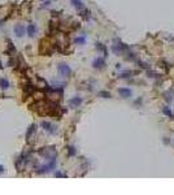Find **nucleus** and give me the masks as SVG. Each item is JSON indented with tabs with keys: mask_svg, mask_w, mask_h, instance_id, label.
<instances>
[{
	"mask_svg": "<svg viewBox=\"0 0 174 195\" xmlns=\"http://www.w3.org/2000/svg\"><path fill=\"white\" fill-rule=\"evenodd\" d=\"M39 154L46 159H55L56 155H57L53 147H44V148H42L40 151H39Z\"/></svg>",
	"mask_w": 174,
	"mask_h": 195,
	"instance_id": "1",
	"label": "nucleus"
},
{
	"mask_svg": "<svg viewBox=\"0 0 174 195\" xmlns=\"http://www.w3.org/2000/svg\"><path fill=\"white\" fill-rule=\"evenodd\" d=\"M57 69H59V73L61 74V76H64V77H68V76H70V73H71L70 68H69L66 64H60Z\"/></svg>",
	"mask_w": 174,
	"mask_h": 195,
	"instance_id": "2",
	"label": "nucleus"
},
{
	"mask_svg": "<svg viewBox=\"0 0 174 195\" xmlns=\"http://www.w3.org/2000/svg\"><path fill=\"white\" fill-rule=\"evenodd\" d=\"M42 128L44 129V130H47L48 133H56V128L53 126L51 122H47V121H43L42 122Z\"/></svg>",
	"mask_w": 174,
	"mask_h": 195,
	"instance_id": "3",
	"label": "nucleus"
},
{
	"mask_svg": "<svg viewBox=\"0 0 174 195\" xmlns=\"http://www.w3.org/2000/svg\"><path fill=\"white\" fill-rule=\"evenodd\" d=\"M92 65H94V68H96V69H101V68H104V65H105V60L101 59V57H98V59L94 60Z\"/></svg>",
	"mask_w": 174,
	"mask_h": 195,
	"instance_id": "4",
	"label": "nucleus"
},
{
	"mask_svg": "<svg viewBox=\"0 0 174 195\" xmlns=\"http://www.w3.org/2000/svg\"><path fill=\"white\" fill-rule=\"evenodd\" d=\"M81 103H82V98L76 96V98L70 99V101H69V106H70L71 108H76V107H79Z\"/></svg>",
	"mask_w": 174,
	"mask_h": 195,
	"instance_id": "5",
	"label": "nucleus"
},
{
	"mask_svg": "<svg viewBox=\"0 0 174 195\" xmlns=\"http://www.w3.org/2000/svg\"><path fill=\"white\" fill-rule=\"evenodd\" d=\"M14 34H16L17 37H23V34H25V26L16 25V28H14Z\"/></svg>",
	"mask_w": 174,
	"mask_h": 195,
	"instance_id": "6",
	"label": "nucleus"
},
{
	"mask_svg": "<svg viewBox=\"0 0 174 195\" xmlns=\"http://www.w3.org/2000/svg\"><path fill=\"white\" fill-rule=\"evenodd\" d=\"M118 94L121 95L122 98H130L131 96V90L129 89H118Z\"/></svg>",
	"mask_w": 174,
	"mask_h": 195,
	"instance_id": "7",
	"label": "nucleus"
},
{
	"mask_svg": "<svg viewBox=\"0 0 174 195\" xmlns=\"http://www.w3.org/2000/svg\"><path fill=\"white\" fill-rule=\"evenodd\" d=\"M28 34H29V37H34L37 34V26L34 23H30L28 26Z\"/></svg>",
	"mask_w": 174,
	"mask_h": 195,
	"instance_id": "8",
	"label": "nucleus"
},
{
	"mask_svg": "<svg viewBox=\"0 0 174 195\" xmlns=\"http://www.w3.org/2000/svg\"><path fill=\"white\" fill-rule=\"evenodd\" d=\"M9 86H11L9 81H8L7 78H0V87H1L3 90H7Z\"/></svg>",
	"mask_w": 174,
	"mask_h": 195,
	"instance_id": "9",
	"label": "nucleus"
},
{
	"mask_svg": "<svg viewBox=\"0 0 174 195\" xmlns=\"http://www.w3.org/2000/svg\"><path fill=\"white\" fill-rule=\"evenodd\" d=\"M71 4H73L74 7H77L78 9H81V8L83 7L82 3H81V0H71Z\"/></svg>",
	"mask_w": 174,
	"mask_h": 195,
	"instance_id": "10",
	"label": "nucleus"
},
{
	"mask_svg": "<svg viewBox=\"0 0 174 195\" xmlns=\"http://www.w3.org/2000/svg\"><path fill=\"white\" fill-rule=\"evenodd\" d=\"M74 42H76L77 44H83L86 42V38L85 37H78V38L74 39Z\"/></svg>",
	"mask_w": 174,
	"mask_h": 195,
	"instance_id": "11",
	"label": "nucleus"
},
{
	"mask_svg": "<svg viewBox=\"0 0 174 195\" xmlns=\"http://www.w3.org/2000/svg\"><path fill=\"white\" fill-rule=\"evenodd\" d=\"M164 113L166 116H169V117H173V112H172V111H169V108H166V107L164 108Z\"/></svg>",
	"mask_w": 174,
	"mask_h": 195,
	"instance_id": "12",
	"label": "nucleus"
},
{
	"mask_svg": "<svg viewBox=\"0 0 174 195\" xmlns=\"http://www.w3.org/2000/svg\"><path fill=\"white\" fill-rule=\"evenodd\" d=\"M99 95H100V96H103V98H110V94H109V92L101 91V92H99Z\"/></svg>",
	"mask_w": 174,
	"mask_h": 195,
	"instance_id": "13",
	"label": "nucleus"
},
{
	"mask_svg": "<svg viewBox=\"0 0 174 195\" xmlns=\"http://www.w3.org/2000/svg\"><path fill=\"white\" fill-rule=\"evenodd\" d=\"M96 48H98V50H100V51H104V52H105V47H103V44H101V43H96Z\"/></svg>",
	"mask_w": 174,
	"mask_h": 195,
	"instance_id": "14",
	"label": "nucleus"
},
{
	"mask_svg": "<svg viewBox=\"0 0 174 195\" xmlns=\"http://www.w3.org/2000/svg\"><path fill=\"white\" fill-rule=\"evenodd\" d=\"M68 148H69V155H70V156L76 154V150H74V147H71V146H70V147H68Z\"/></svg>",
	"mask_w": 174,
	"mask_h": 195,
	"instance_id": "15",
	"label": "nucleus"
},
{
	"mask_svg": "<svg viewBox=\"0 0 174 195\" xmlns=\"http://www.w3.org/2000/svg\"><path fill=\"white\" fill-rule=\"evenodd\" d=\"M130 74H131V72H125V73L121 74V77L122 78H127V77H130Z\"/></svg>",
	"mask_w": 174,
	"mask_h": 195,
	"instance_id": "16",
	"label": "nucleus"
},
{
	"mask_svg": "<svg viewBox=\"0 0 174 195\" xmlns=\"http://www.w3.org/2000/svg\"><path fill=\"white\" fill-rule=\"evenodd\" d=\"M3 172H4V167H3V165H0V174H1Z\"/></svg>",
	"mask_w": 174,
	"mask_h": 195,
	"instance_id": "17",
	"label": "nucleus"
},
{
	"mask_svg": "<svg viewBox=\"0 0 174 195\" xmlns=\"http://www.w3.org/2000/svg\"><path fill=\"white\" fill-rule=\"evenodd\" d=\"M56 176H57V177H64L65 174H62V173H60V172H59V173H56Z\"/></svg>",
	"mask_w": 174,
	"mask_h": 195,
	"instance_id": "18",
	"label": "nucleus"
},
{
	"mask_svg": "<svg viewBox=\"0 0 174 195\" xmlns=\"http://www.w3.org/2000/svg\"><path fill=\"white\" fill-rule=\"evenodd\" d=\"M0 69H1V62H0Z\"/></svg>",
	"mask_w": 174,
	"mask_h": 195,
	"instance_id": "19",
	"label": "nucleus"
},
{
	"mask_svg": "<svg viewBox=\"0 0 174 195\" xmlns=\"http://www.w3.org/2000/svg\"><path fill=\"white\" fill-rule=\"evenodd\" d=\"M0 25H1V22H0Z\"/></svg>",
	"mask_w": 174,
	"mask_h": 195,
	"instance_id": "20",
	"label": "nucleus"
}]
</instances>
